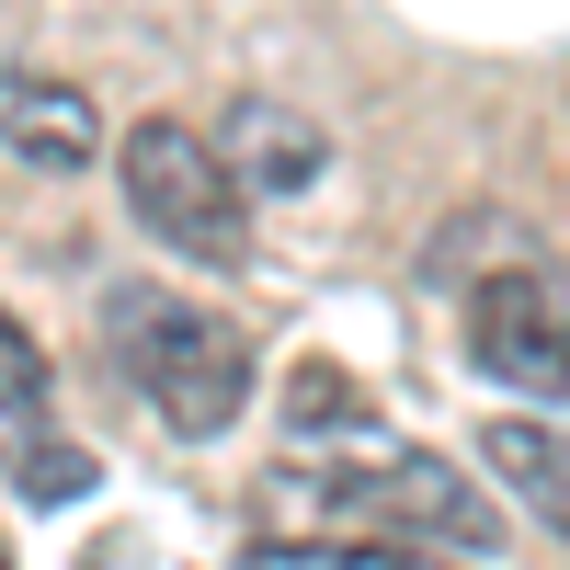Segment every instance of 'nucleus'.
<instances>
[{
    "label": "nucleus",
    "mask_w": 570,
    "mask_h": 570,
    "mask_svg": "<svg viewBox=\"0 0 570 570\" xmlns=\"http://www.w3.org/2000/svg\"><path fill=\"white\" fill-rule=\"evenodd\" d=\"M104 354H115L126 389L149 400L171 434H195V445L252 411V343L217 308L171 297V285H115L104 297Z\"/></svg>",
    "instance_id": "nucleus-1"
},
{
    "label": "nucleus",
    "mask_w": 570,
    "mask_h": 570,
    "mask_svg": "<svg viewBox=\"0 0 570 570\" xmlns=\"http://www.w3.org/2000/svg\"><path fill=\"white\" fill-rule=\"evenodd\" d=\"M115 183H126V217L171 263H252V183L217 160V137L149 115V126H126Z\"/></svg>",
    "instance_id": "nucleus-2"
},
{
    "label": "nucleus",
    "mask_w": 570,
    "mask_h": 570,
    "mask_svg": "<svg viewBox=\"0 0 570 570\" xmlns=\"http://www.w3.org/2000/svg\"><path fill=\"white\" fill-rule=\"evenodd\" d=\"M468 365L491 389H525V400H570V285L513 252L502 274L468 285Z\"/></svg>",
    "instance_id": "nucleus-3"
},
{
    "label": "nucleus",
    "mask_w": 570,
    "mask_h": 570,
    "mask_svg": "<svg viewBox=\"0 0 570 570\" xmlns=\"http://www.w3.org/2000/svg\"><path fill=\"white\" fill-rule=\"evenodd\" d=\"M285 491H320L331 513H389V525H434L456 548H502L491 537V502L468 491V468H445L434 445H365V456H331Z\"/></svg>",
    "instance_id": "nucleus-4"
},
{
    "label": "nucleus",
    "mask_w": 570,
    "mask_h": 570,
    "mask_svg": "<svg viewBox=\"0 0 570 570\" xmlns=\"http://www.w3.org/2000/svg\"><path fill=\"white\" fill-rule=\"evenodd\" d=\"M0 149L35 160V171H91L104 115H91V91L58 80V69H0Z\"/></svg>",
    "instance_id": "nucleus-5"
},
{
    "label": "nucleus",
    "mask_w": 570,
    "mask_h": 570,
    "mask_svg": "<svg viewBox=\"0 0 570 570\" xmlns=\"http://www.w3.org/2000/svg\"><path fill=\"white\" fill-rule=\"evenodd\" d=\"M217 160L240 171V183H263V195H308V183L331 171V137H320L308 115L263 104V91H240V104L217 115Z\"/></svg>",
    "instance_id": "nucleus-6"
},
{
    "label": "nucleus",
    "mask_w": 570,
    "mask_h": 570,
    "mask_svg": "<svg viewBox=\"0 0 570 570\" xmlns=\"http://www.w3.org/2000/svg\"><path fill=\"white\" fill-rule=\"evenodd\" d=\"M480 456H491V480L525 502L548 537H570V422L513 411V422H491V434H480Z\"/></svg>",
    "instance_id": "nucleus-7"
},
{
    "label": "nucleus",
    "mask_w": 570,
    "mask_h": 570,
    "mask_svg": "<svg viewBox=\"0 0 570 570\" xmlns=\"http://www.w3.org/2000/svg\"><path fill=\"white\" fill-rule=\"evenodd\" d=\"M240 570H434V559H411L389 537H263L240 548Z\"/></svg>",
    "instance_id": "nucleus-8"
},
{
    "label": "nucleus",
    "mask_w": 570,
    "mask_h": 570,
    "mask_svg": "<svg viewBox=\"0 0 570 570\" xmlns=\"http://www.w3.org/2000/svg\"><path fill=\"white\" fill-rule=\"evenodd\" d=\"M23 411H46V354H35V331L0 308V422H23Z\"/></svg>",
    "instance_id": "nucleus-9"
},
{
    "label": "nucleus",
    "mask_w": 570,
    "mask_h": 570,
    "mask_svg": "<svg viewBox=\"0 0 570 570\" xmlns=\"http://www.w3.org/2000/svg\"><path fill=\"white\" fill-rule=\"evenodd\" d=\"M0 570H12V537H0Z\"/></svg>",
    "instance_id": "nucleus-10"
}]
</instances>
